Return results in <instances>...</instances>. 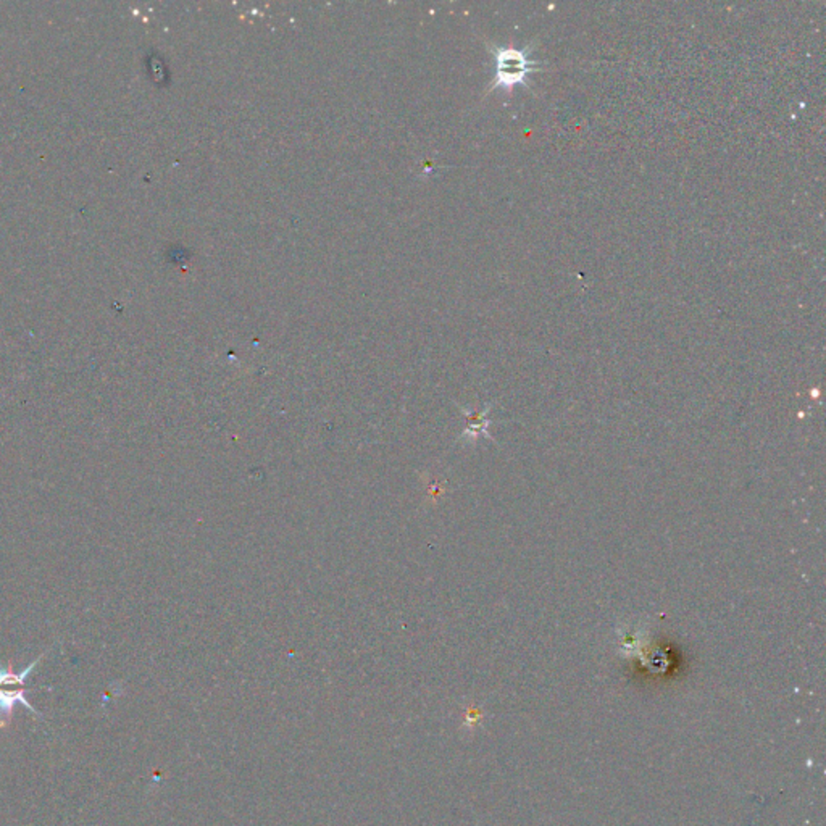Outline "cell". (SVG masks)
<instances>
[{
    "instance_id": "7a4b0ae2",
    "label": "cell",
    "mask_w": 826,
    "mask_h": 826,
    "mask_svg": "<svg viewBox=\"0 0 826 826\" xmlns=\"http://www.w3.org/2000/svg\"><path fill=\"white\" fill-rule=\"evenodd\" d=\"M31 691L26 686H0V728L9 726L12 715H13V705L20 702L23 704L26 709L33 712L34 715L42 718L41 713L34 709L33 705L26 699V693Z\"/></svg>"
},
{
    "instance_id": "6da1fadb",
    "label": "cell",
    "mask_w": 826,
    "mask_h": 826,
    "mask_svg": "<svg viewBox=\"0 0 826 826\" xmlns=\"http://www.w3.org/2000/svg\"><path fill=\"white\" fill-rule=\"evenodd\" d=\"M494 59H496V76H494L491 91L499 89V88L510 91L517 84L530 86L528 76L539 70L536 67L538 62L530 59V46L523 51L515 49V47H497L494 51Z\"/></svg>"
},
{
    "instance_id": "3957f363",
    "label": "cell",
    "mask_w": 826,
    "mask_h": 826,
    "mask_svg": "<svg viewBox=\"0 0 826 826\" xmlns=\"http://www.w3.org/2000/svg\"><path fill=\"white\" fill-rule=\"evenodd\" d=\"M44 655L46 654H42L39 659H36L33 663H29L21 673H13L10 668L9 670L0 668V686H25L26 678L31 675V672L44 659Z\"/></svg>"
}]
</instances>
